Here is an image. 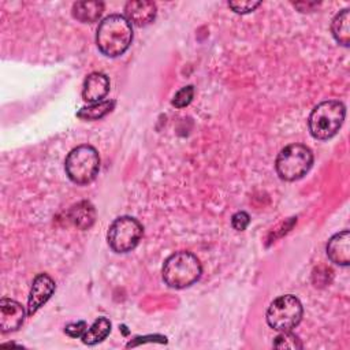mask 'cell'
<instances>
[{"instance_id":"cell-22","label":"cell","mask_w":350,"mask_h":350,"mask_svg":"<svg viewBox=\"0 0 350 350\" xmlns=\"http://www.w3.org/2000/svg\"><path fill=\"white\" fill-rule=\"evenodd\" d=\"M86 323L85 321H78V323H70L66 325L64 332L71 336V338H82V335L86 331Z\"/></svg>"},{"instance_id":"cell-20","label":"cell","mask_w":350,"mask_h":350,"mask_svg":"<svg viewBox=\"0 0 350 350\" xmlns=\"http://www.w3.org/2000/svg\"><path fill=\"white\" fill-rule=\"evenodd\" d=\"M261 4V1H254V0H245V1H228V7L235 12V14H249L252 11H254L258 5Z\"/></svg>"},{"instance_id":"cell-1","label":"cell","mask_w":350,"mask_h":350,"mask_svg":"<svg viewBox=\"0 0 350 350\" xmlns=\"http://www.w3.org/2000/svg\"><path fill=\"white\" fill-rule=\"evenodd\" d=\"M133 26L126 16L112 14L105 16L97 27L96 44L98 51L107 57L123 55L131 45Z\"/></svg>"},{"instance_id":"cell-19","label":"cell","mask_w":350,"mask_h":350,"mask_svg":"<svg viewBox=\"0 0 350 350\" xmlns=\"http://www.w3.org/2000/svg\"><path fill=\"white\" fill-rule=\"evenodd\" d=\"M193 97H194V88L193 85H187L175 93L171 103L175 108H185L191 103Z\"/></svg>"},{"instance_id":"cell-6","label":"cell","mask_w":350,"mask_h":350,"mask_svg":"<svg viewBox=\"0 0 350 350\" xmlns=\"http://www.w3.org/2000/svg\"><path fill=\"white\" fill-rule=\"evenodd\" d=\"M304 308L301 301L293 294L275 298L267 309V323L275 331H293L302 320Z\"/></svg>"},{"instance_id":"cell-7","label":"cell","mask_w":350,"mask_h":350,"mask_svg":"<svg viewBox=\"0 0 350 350\" xmlns=\"http://www.w3.org/2000/svg\"><path fill=\"white\" fill-rule=\"evenodd\" d=\"M144 227L131 216L116 217L107 232V241L109 247L116 253L131 252L142 239Z\"/></svg>"},{"instance_id":"cell-18","label":"cell","mask_w":350,"mask_h":350,"mask_svg":"<svg viewBox=\"0 0 350 350\" xmlns=\"http://www.w3.org/2000/svg\"><path fill=\"white\" fill-rule=\"evenodd\" d=\"M273 347L276 349H301L302 343L297 335L291 331H283L273 339Z\"/></svg>"},{"instance_id":"cell-9","label":"cell","mask_w":350,"mask_h":350,"mask_svg":"<svg viewBox=\"0 0 350 350\" xmlns=\"http://www.w3.org/2000/svg\"><path fill=\"white\" fill-rule=\"evenodd\" d=\"M23 306L11 298H1L0 299V329L3 334L16 331L25 320Z\"/></svg>"},{"instance_id":"cell-13","label":"cell","mask_w":350,"mask_h":350,"mask_svg":"<svg viewBox=\"0 0 350 350\" xmlns=\"http://www.w3.org/2000/svg\"><path fill=\"white\" fill-rule=\"evenodd\" d=\"M104 3L97 0H82L72 4V16L82 23H93L100 19Z\"/></svg>"},{"instance_id":"cell-17","label":"cell","mask_w":350,"mask_h":350,"mask_svg":"<svg viewBox=\"0 0 350 350\" xmlns=\"http://www.w3.org/2000/svg\"><path fill=\"white\" fill-rule=\"evenodd\" d=\"M115 107L113 100H107V101H100L96 104H90L88 107H82L78 112L77 116L83 120H98L107 116Z\"/></svg>"},{"instance_id":"cell-12","label":"cell","mask_w":350,"mask_h":350,"mask_svg":"<svg viewBox=\"0 0 350 350\" xmlns=\"http://www.w3.org/2000/svg\"><path fill=\"white\" fill-rule=\"evenodd\" d=\"M327 256L328 258L340 267H347L350 264V232L343 230L334 237L327 243Z\"/></svg>"},{"instance_id":"cell-15","label":"cell","mask_w":350,"mask_h":350,"mask_svg":"<svg viewBox=\"0 0 350 350\" xmlns=\"http://www.w3.org/2000/svg\"><path fill=\"white\" fill-rule=\"evenodd\" d=\"M349 22H350V10L349 8L339 11L331 22V33H332L334 38L343 46H349V44H350Z\"/></svg>"},{"instance_id":"cell-16","label":"cell","mask_w":350,"mask_h":350,"mask_svg":"<svg viewBox=\"0 0 350 350\" xmlns=\"http://www.w3.org/2000/svg\"><path fill=\"white\" fill-rule=\"evenodd\" d=\"M111 332V321L107 317H98L82 335V342L85 345L93 346L103 342Z\"/></svg>"},{"instance_id":"cell-21","label":"cell","mask_w":350,"mask_h":350,"mask_svg":"<svg viewBox=\"0 0 350 350\" xmlns=\"http://www.w3.org/2000/svg\"><path fill=\"white\" fill-rule=\"evenodd\" d=\"M249 223H250V217L243 211H239V212L234 213L232 217H231V226L238 231H243L249 226Z\"/></svg>"},{"instance_id":"cell-4","label":"cell","mask_w":350,"mask_h":350,"mask_svg":"<svg viewBox=\"0 0 350 350\" xmlns=\"http://www.w3.org/2000/svg\"><path fill=\"white\" fill-rule=\"evenodd\" d=\"M66 174L77 185H88L100 171V156L94 146L83 144L71 149L64 161Z\"/></svg>"},{"instance_id":"cell-10","label":"cell","mask_w":350,"mask_h":350,"mask_svg":"<svg viewBox=\"0 0 350 350\" xmlns=\"http://www.w3.org/2000/svg\"><path fill=\"white\" fill-rule=\"evenodd\" d=\"M157 14L156 4L148 0H133L127 1L124 5L126 19L138 27H144L150 25Z\"/></svg>"},{"instance_id":"cell-3","label":"cell","mask_w":350,"mask_h":350,"mask_svg":"<svg viewBox=\"0 0 350 350\" xmlns=\"http://www.w3.org/2000/svg\"><path fill=\"white\" fill-rule=\"evenodd\" d=\"M345 105L338 100H327L317 104L308 119V127L313 138L327 141L332 138L343 124Z\"/></svg>"},{"instance_id":"cell-8","label":"cell","mask_w":350,"mask_h":350,"mask_svg":"<svg viewBox=\"0 0 350 350\" xmlns=\"http://www.w3.org/2000/svg\"><path fill=\"white\" fill-rule=\"evenodd\" d=\"M55 280L48 273H38L31 283L27 298V316H33L55 293Z\"/></svg>"},{"instance_id":"cell-5","label":"cell","mask_w":350,"mask_h":350,"mask_svg":"<svg viewBox=\"0 0 350 350\" xmlns=\"http://www.w3.org/2000/svg\"><path fill=\"white\" fill-rule=\"evenodd\" d=\"M313 165L312 150L302 144L284 146L275 161V168L280 179L294 182L304 178Z\"/></svg>"},{"instance_id":"cell-11","label":"cell","mask_w":350,"mask_h":350,"mask_svg":"<svg viewBox=\"0 0 350 350\" xmlns=\"http://www.w3.org/2000/svg\"><path fill=\"white\" fill-rule=\"evenodd\" d=\"M109 92V79L105 74L94 71L90 72L82 86V98L86 103L96 104L100 103Z\"/></svg>"},{"instance_id":"cell-2","label":"cell","mask_w":350,"mask_h":350,"mask_svg":"<svg viewBox=\"0 0 350 350\" xmlns=\"http://www.w3.org/2000/svg\"><path fill=\"white\" fill-rule=\"evenodd\" d=\"M202 273V265L190 252H176L163 264V280L171 288H186L194 284Z\"/></svg>"},{"instance_id":"cell-14","label":"cell","mask_w":350,"mask_h":350,"mask_svg":"<svg viewBox=\"0 0 350 350\" xmlns=\"http://www.w3.org/2000/svg\"><path fill=\"white\" fill-rule=\"evenodd\" d=\"M70 220L79 230H88L96 220L94 206L88 201H81L70 211Z\"/></svg>"}]
</instances>
